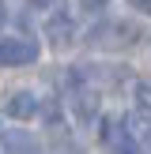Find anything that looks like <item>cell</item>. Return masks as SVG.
Instances as JSON below:
<instances>
[{
    "label": "cell",
    "instance_id": "1",
    "mask_svg": "<svg viewBox=\"0 0 151 154\" xmlns=\"http://www.w3.org/2000/svg\"><path fill=\"white\" fill-rule=\"evenodd\" d=\"M38 60V45L30 38H4L0 42V64L4 68H19V64H34Z\"/></svg>",
    "mask_w": 151,
    "mask_h": 154
},
{
    "label": "cell",
    "instance_id": "6",
    "mask_svg": "<svg viewBox=\"0 0 151 154\" xmlns=\"http://www.w3.org/2000/svg\"><path fill=\"white\" fill-rule=\"evenodd\" d=\"M128 4H132L136 11H143V15H151V0H128Z\"/></svg>",
    "mask_w": 151,
    "mask_h": 154
},
{
    "label": "cell",
    "instance_id": "8",
    "mask_svg": "<svg viewBox=\"0 0 151 154\" xmlns=\"http://www.w3.org/2000/svg\"><path fill=\"white\" fill-rule=\"evenodd\" d=\"M57 0H30V8H53Z\"/></svg>",
    "mask_w": 151,
    "mask_h": 154
},
{
    "label": "cell",
    "instance_id": "5",
    "mask_svg": "<svg viewBox=\"0 0 151 154\" xmlns=\"http://www.w3.org/2000/svg\"><path fill=\"white\" fill-rule=\"evenodd\" d=\"M136 113L151 120V83H136Z\"/></svg>",
    "mask_w": 151,
    "mask_h": 154
},
{
    "label": "cell",
    "instance_id": "9",
    "mask_svg": "<svg viewBox=\"0 0 151 154\" xmlns=\"http://www.w3.org/2000/svg\"><path fill=\"white\" fill-rule=\"evenodd\" d=\"M4 19H8V15H4V4H0V26H4Z\"/></svg>",
    "mask_w": 151,
    "mask_h": 154
},
{
    "label": "cell",
    "instance_id": "7",
    "mask_svg": "<svg viewBox=\"0 0 151 154\" xmlns=\"http://www.w3.org/2000/svg\"><path fill=\"white\" fill-rule=\"evenodd\" d=\"M110 4V0H83V8H87V11H98V8H106Z\"/></svg>",
    "mask_w": 151,
    "mask_h": 154
},
{
    "label": "cell",
    "instance_id": "10",
    "mask_svg": "<svg viewBox=\"0 0 151 154\" xmlns=\"http://www.w3.org/2000/svg\"><path fill=\"white\" fill-rule=\"evenodd\" d=\"M147 147H151V135H147Z\"/></svg>",
    "mask_w": 151,
    "mask_h": 154
},
{
    "label": "cell",
    "instance_id": "3",
    "mask_svg": "<svg viewBox=\"0 0 151 154\" xmlns=\"http://www.w3.org/2000/svg\"><path fill=\"white\" fill-rule=\"evenodd\" d=\"M76 34V26H72V15H64V11H57V15H49V23H45V38H49L53 45H68V38Z\"/></svg>",
    "mask_w": 151,
    "mask_h": 154
},
{
    "label": "cell",
    "instance_id": "2",
    "mask_svg": "<svg viewBox=\"0 0 151 154\" xmlns=\"http://www.w3.org/2000/svg\"><path fill=\"white\" fill-rule=\"evenodd\" d=\"M4 113H8V117H15V120H34L42 109H38V98L30 94V90H15V94H8Z\"/></svg>",
    "mask_w": 151,
    "mask_h": 154
},
{
    "label": "cell",
    "instance_id": "4",
    "mask_svg": "<svg viewBox=\"0 0 151 154\" xmlns=\"http://www.w3.org/2000/svg\"><path fill=\"white\" fill-rule=\"evenodd\" d=\"M4 150L8 154H38V143H34V135H27V132H8L4 135Z\"/></svg>",
    "mask_w": 151,
    "mask_h": 154
}]
</instances>
